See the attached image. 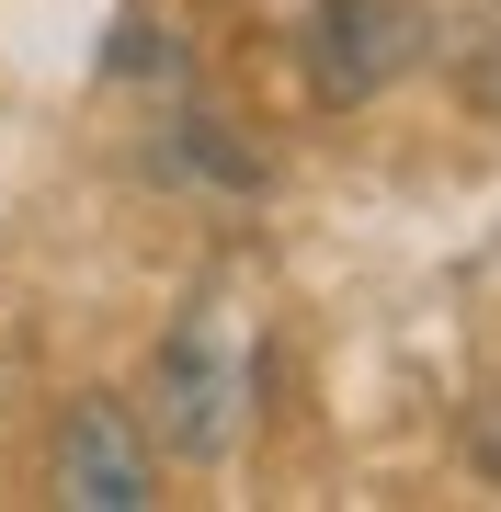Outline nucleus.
<instances>
[{
  "label": "nucleus",
  "instance_id": "obj_1",
  "mask_svg": "<svg viewBox=\"0 0 501 512\" xmlns=\"http://www.w3.org/2000/svg\"><path fill=\"white\" fill-rule=\"evenodd\" d=\"M422 46H433L422 0H319V23H308V92L319 103H376L388 80L422 69Z\"/></svg>",
  "mask_w": 501,
  "mask_h": 512
},
{
  "label": "nucleus",
  "instance_id": "obj_2",
  "mask_svg": "<svg viewBox=\"0 0 501 512\" xmlns=\"http://www.w3.org/2000/svg\"><path fill=\"white\" fill-rule=\"evenodd\" d=\"M149 421H160V444L183 467H217L228 456V433H240V365H228V342H217V319H183L160 342V365H149Z\"/></svg>",
  "mask_w": 501,
  "mask_h": 512
},
{
  "label": "nucleus",
  "instance_id": "obj_3",
  "mask_svg": "<svg viewBox=\"0 0 501 512\" xmlns=\"http://www.w3.org/2000/svg\"><path fill=\"white\" fill-rule=\"evenodd\" d=\"M57 501L69 512H149L160 501L149 433H137L126 399H69V421H57Z\"/></svg>",
  "mask_w": 501,
  "mask_h": 512
},
{
  "label": "nucleus",
  "instance_id": "obj_4",
  "mask_svg": "<svg viewBox=\"0 0 501 512\" xmlns=\"http://www.w3.org/2000/svg\"><path fill=\"white\" fill-rule=\"evenodd\" d=\"M183 160L205 171V183H240V194L262 183V160H251V148H240V137L217 126V114H183Z\"/></svg>",
  "mask_w": 501,
  "mask_h": 512
},
{
  "label": "nucleus",
  "instance_id": "obj_5",
  "mask_svg": "<svg viewBox=\"0 0 501 512\" xmlns=\"http://www.w3.org/2000/svg\"><path fill=\"white\" fill-rule=\"evenodd\" d=\"M456 92H467V103H479L490 126H501V35H490V46H479V57H467V69H456Z\"/></svg>",
  "mask_w": 501,
  "mask_h": 512
},
{
  "label": "nucleus",
  "instance_id": "obj_6",
  "mask_svg": "<svg viewBox=\"0 0 501 512\" xmlns=\"http://www.w3.org/2000/svg\"><path fill=\"white\" fill-rule=\"evenodd\" d=\"M467 456H479V467L501 478V387H490V399H479V421H467Z\"/></svg>",
  "mask_w": 501,
  "mask_h": 512
},
{
  "label": "nucleus",
  "instance_id": "obj_7",
  "mask_svg": "<svg viewBox=\"0 0 501 512\" xmlns=\"http://www.w3.org/2000/svg\"><path fill=\"white\" fill-rule=\"evenodd\" d=\"M114 69H126V80L160 69V23H126V35H114Z\"/></svg>",
  "mask_w": 501,
  "mask_h": 512
}]
</instances>
